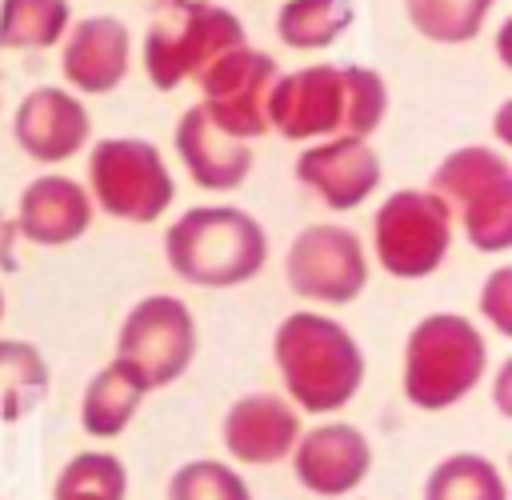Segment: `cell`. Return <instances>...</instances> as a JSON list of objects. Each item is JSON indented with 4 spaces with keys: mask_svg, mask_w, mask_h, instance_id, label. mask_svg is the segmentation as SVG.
<instances>
[{
    "mask_svg": "<svg viewBox=\"0 0 512 500\" xmlns=\"http://www.w3.org/2000/svg\"><path fill=\"white\" fill-rule=\"evenodd\" d=\"M144 396H148L144 380L128 364L112 360L108 368H100L84 384V396H80V428L88 436H96V440H112V436H120L132 424V416L140 412Z\"/></svg>",
    "mask_w": 512,
    "mask_h": 500,
    "instance_id": "cell-19",
    "label": "cell"
},
{
    "mask_svg": "<svg viewBox=\"0 0 512 500\" xmlns=\"http://www.w3.org/2000/svg\"><path fill=\"white\" fill-rule=\"evenodd\" d=\"M480 316L500 332L512 336V268H496L480 288Z\"/></svg>",
    "mask_w": 512,
    "mask_h": 500,
    "instance_id": "cell-27",
    "label": "cell"
},
{
    "mask_svg": "<svg viewBox=\"0 0 512 500\" xmlns=\"http://www.w3.org/2000/svg\"><path fill=\"white\" fill-rule=\"evenodd\" d=\"M356 20L352 0H288L276 12V32L292 48H320L332 44Z\"/></svg>",
    "mask_w": 512,
    "mask_h": 500,
    "instance_id": "cell-23",
    "label": "cell"
},
{
    "mask_svg": "<svg viewBox=\"0 0 512 500\" xmlns=\"http://www.w3.org/2000/svg\"><path fill=\"white\" fill-rule=\"evenodd\" d=\"M176 152L192 180L208 192H228L244 184L252 168V148L228 132H220L204 108H188L176 124Z\"/></svg>",
    "mask_w": 512,
    "mask_h": 500,
    "instance_id": "cell-17",
    "label": "cell"
},
{
    "mask_svg": "<svg viewBox=\"0 0 512 500\" xmlns=\"http://www.w3.org/2000/svg\"><path fill=\"white\" fill-rule=\"evenodd\" d=\"M488 372V344L468 316L432 312L404 340V396L420 412L460 404Z\"/></svg>",
    "mask_w": 512,
    "mask_h": 500,
    "instance_id": "cell-4",
    "label": "cell"
},
{
    "mask_svg": "<svg viewBox=\"0 0 512 500\" xmlns=\"http://www.w3.org/2000/svg\"><path fill=\"white\" fill-rule=\"evenodd\" d=\"M0 316H4V292H0Z\"/></svg>",
    "mask_w": 512,
    "mask_h": 500,
    "instance_id": "cell-31",
    "label": "cell"
},
{
    "mask_svg": "<svg viewBox=\"0 0 512 500\" xmlns=\"http://www.w3.org/2000/svg\"><path fill=\"white\" fill-rule=\"evenodd\" d=\"M296 176L328 208H356L380 184V156L364 140L340 136V140L304 148L296 160Z\"/></svg>",
    "mask_w": 512,
    "mask_h": 500,
    "instance_id": "cell-14",
    "label": "cell"
},
{
    "mask_svg": "<svg viewBox=\"0 0 512 500\" xmlns=\"http://www.w3.org/2000/svg\"><path fill=\"white\" fill-rule=\"evenodd\" d=\"M168 500H256L248 480L224 464V460H212V456H200V460H188L172 472L168 480Z\"/></svg>",
    "mask_w": 512,
    "mask_h": 500,
    "instance_id": "cell-26",
    "label": "cell"
},
{
    "mask_svg": "<svg viewBox=\"0 0 512 500\" xmlns=\"http://www.w3.org/2000/svg\"><path fill=\"white\" fill-rule=\"evenodd\" d=\"M0 268L12 272L16 268V220H8L0 212Z\"/></svg>",
    "mask_w": 512,
    "mask_h": 500,
    "instance_id": "cell-28",
    "label": "cell"
},
{
    "mask_svg": "<svg viewBox=\"0 0 512 500\" xmlns=\"http://www.w3.org/2000/svg\"><path fill=\"white\" fill-rule=\"evenodd\" d=\"M16 140L40 164L68 160L88 140V112L64 88H32L16 108Z\"/></svg>",
    "mask_w": 512,
    "mask_h": 500,
    "instance_id": "cell-15",
    "label": "cell"
},
{
    "mask_svg": "<svg viewBox=\"0 0 512 500\" xmlns=\"http://www.w3.org/2000/svg\"><path fill=\"white\" fill-rule=\"evenodd\" d=\"M372 244L376 260L396 280L432 276L452 244V212L432 192L400 188L392 192L372 216Z\"/></svg>",
    "mask_w": 512,
    "mask_h": 500,
    "instance_id": "cell-7",
    "label": "cell"
},
{
    "mask_svg": "<svg viewBox=\"0 0 512 500\" xmlns=\"http://www.w3.org/2000/svg\"><path fill=\"white\" fill-rule=\"evenodd\" d=\"M424 500H508V480L496 460L480 452H452L428 472Z\"/></svg>",
    "mask_w": 512,
    "mask_h": 500,
    "instance_id": "cell-21",
    "label": "cell"
},
{
    "mask_svg": "<svg viewBox=\"0 0 512 500\" xmlns=\"http://www.w3.org/2000/svg\"><path fill=\"white\" fill-rule=\"evenodd\" d=\"M196 356V320L180 296L156 292L128 308L116 332V360L128 364L144 388L176 384Z\"/></svg>",
    "mask_w": 512,
    "mask_h": 500,
    "instance_id": "cell-8",
    "label": "cell"
},
{
    "mask_svg": "<svg viewBox=\"0 0 512 500\" xmlns=\"http://www.w3.org/2000/svg\"><path fill=\"white\" fill-rule=\"evenodd\" d=\"M172 8H180V4H204V0H168Z\"/></svg>",
    "mask_w": 512,
    "mask_h": 500,
    "instance_id": "cell-30",
    "label": "cell"
},
{
    "mask_svg": "<svg viewBox=\"0 0 512 500\" xmlns=\"http://www.w3.org/2000/svg\"><path fill=\"white\" fill-rule=\"evenodd\" d=\"M52 372L28 340H0V424L32 416L48 396Z\"/></svg>",
    "mask_w": 512,
    "mask_h": 500,
    "instance_id": "cell-20",
    "label": "cell"
},
{
    "mask_svg": "<svg viewBox=\"0 0 512 500\" xmlns=\"http://www.w3.org/2000/svg\"><path fill=\"white\" fill-rule=\"evenodd\" d=\"M64 24L68 0H0V48H48Z\"/></svg>",
    "mask_w": 512,
    "mask_h": 500,
    "instance_id": "cell-24",
    "label": "cell"
},
{
    "mask_svg": "<svg viewBox=\"0 0 512 500\" xmlns=\"http://www.w3.org/2000/svg\"><path fill=\"white\" fill-rule=\"evenodd\" d=\"M300 432L304 428H300L296 408L276 392H248L232 400L220 424L224 452L248 468H268V464L288 460Z\"/></svg>",
    "mask_w": 512,
    "mask_h": 500,
    "instance_id": "cell-13",
    "label": "cell"
},
{
    "mask_svg": "<svg viewBox=\"0 0 512 500\" xmlns=\"http://www.w3.org/2000/svg\"><path fill=\"white\" fill-rule=\"evenodd\" d=\"M284 280L304 300L352 304L368 284V256L360 236L340 224H308L288 244Z\"/></svg>",
    "mask_w": 512,
    "mask_h": 500,
    "instance_id": "cell-10",
    "label": "cell"
},
{
    "mask_svg": "<svg viewBox=\"0 0 512 500\" xmlns=\"http://www.w3.org/2000/svg\"><path fill=\"white\" fill-rule=\"evenodd\" d=\"M288 460L304 492L320 500H340V496H352L368 480L372 444L356 424L332 420V424H316L300 432Z\"/></svg>",
    "mask_w": 512,
    "mask_h": 500,
    "instance_id": "cell-12",
    "label": "cell"
},
{
    "mask_svg": "<svg viewBox=\"0 0 512 500\" xmlns=\"http://www.w3.org/2000/svg\"><path fill=\"white\" fill-rule=\"evenodd\" d=\"M164 256L168 268L188 284L236 288L264 268L268 236L248 212L228 204H204L188 208L164 232Z\"/></svg>",
    "mask_w": 512,
    "mask_h": 500,
    "instance_id": "cell-3",
    "label": "cell"
},
{
    "mask_svg": "<svg viewBox=\"0 0 512 500\" xmlns=\"http://www.w3.org/2000/svg\"><path fill=\"white\" fill-rule=\"evenodd\" d=\"M88 184L96 204L132 224H152L176 196V184L148 140H100L88 156Z\"/></svg>",
    "mask_w": 512,
    "mask_h": 500,
    "instance_id": "cell-9",
    "label": "cell"
},
{
    "mask_svg": "<svg viewBox=\"0 0 512 500\" xmlns=\"http://www.w3.org/2000/svg\"><path fill=\"white\" fill-rule=\"evenodd\" d=\"M52 500H128V468L116 452H76L56 472Z\"/></svg>",
    "mask_w": 512,
    "mask_h": 500,
    "instance_id": "cell-22",
    "label": "cell"
},
{
    "mask_svg": "<svg viewBox=\"0 0 512 500\" xmlns=\"http://www.w3.org/2000/svg\"><path fill=\"white\" fill-rule=\"evenodd\" d=\"M388 108L384 80L360 64H308L292 76H276L268 92V128L288 140L308 136H356L364 140Z\"/></svg>",
    "mask_w": 512,
    "mask_h": 500,
    "instance_id": "cell-1",
    "label": "cell"
},
{
    "mask_svg": "<svg viewBox=\"0 0 512 500\" xmlns=\"http://www.w3.org/2000/svg\"><path fill=\"white\" fill-rule=\"evenodd\" d=\"M280 68L268 52L256 48H232L220 60H212L200 72V88H204V112L208 120L236 136V140H252L268 132V92L276 84Z\"/></svg>",
    "mask_w": 512,
    "mask_h": 500,
    "instance_id": "cell-11",
    "label": "cell"
},
{
    "mask_svg": "<svg viewBox=\"0 0 512 500\" xmlns=\"http://www.w3.org/2000/svg\"><path fill=\"white\" fill-rule=\"evenodd\" d=\"M244 44V24L220 4H180L156 16L144 32V68L156 88H176L200 76L212 60Z\"/></svg>",
    "mask_w": 512,
    "mask_h": 500,
    "instance_id": "cell-6",
    "label": "cell"
},
{
    "mask_svg": "<svg viewBox=\"0 0 512 500\" xmlns=\"http://www.w3.org/2000/svg\"><path fill=\"white\" fill-rule=\"evenodd\" d=\"M272 356L288 396L304 412H336L364 384V352L356 336L320 312H292L276 324Z\"/></svg>",
    "mask_w": 512,
    "mask_h": 500,
    "instance_id": "cell-2",
    "label": "cell"
},
{
    "mask_svg": "<svg viewBox=\"0 0 512 500\" xmlns=\"http://www.w3.org/2000/svg\"><path fill=\"white\" fill-rule=\"evenodd\" d=\"M64 80L80 92H112L128 72V28L116 16H88L68 32Z\"/></svg>",
    "mask_w": 512,
    "mask_h": 500,
    "instance_id": "cell-18",
    "label": "cell"
},
{
    "mask_svg": "<svg viewBox=\"0 0 512 500\" xmlns=\"http://www.w3.org/2000/svg\"><path fill=\"white\" fill-rule=\"evenodd\" d=\"M92 224V200L88 192L68 176H40L20 192L16 204V232L32 244L60 248L84 236Z\"/></svg>",
    "mask_w": 512,
    "mask_h": 500,
    "instance_id": "cell-16",
    "label": "cell"
},
{
    "mask_svg": "<svg viewBox=\"0 0 512 500\" xmlns=\"http://www.w3.org/2000/svg\"><path fill=\"white\" fill-rule=\"evenodd\" d=\"M508 372H512V364H504V368H500V384H496V408H500L504 416H512V400H508Z\"/></svg>",
    "mask_w": 512,
    "mask_h": 500,
    "instance_id": "cell-29",
    "label": "cell"
},
{
    "mask_svg": "<svg viewBox=\"0 0 512 500\" xmlns=\"http://www.w3.org/2000/svg\"><path fill=\"white\" fill-rule=\"evenodd\" d=\"M404 8L416 32H424L428 40L460 44L480 32L492 0H404Z\"/></svg>",
    "mask_w": 512,
    "mask_h": 500,
    "instance_id": "cell-25",
    "label": "cell"
},
{
    "mask_svg": "<svg viewBox=\"0 0 512 500\" xmlns=\"http://www.w3.org/2000/svg\"><path fill=\"white\" fill-rule=\"evenodd\" d=\"M432 196L456 208L476 252L512 248V168L496 148L472 144L448 152L432 172Z\"/></svg>",
    "mask_w": 512,
    "mask_h": 500,
    "instance_id": "cell-5",
    "label": "cell"
}]
</instances>
